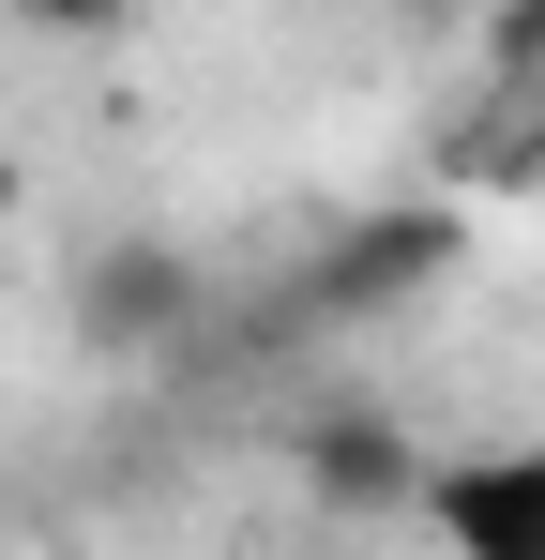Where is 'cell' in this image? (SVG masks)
Here are the masks:
<instances>
[{"instance_id": "obj_1", "label": "cell", "mask_w": 545, "mask_h": 560, "mask_svg": "<svg viewBox=\"0 0 545 560\" xmlns=\"http://www.w3.org/2000/svg\"><path fill=\"white\" fill-rule=\"evenodd\" d=\"M425 530H440V560H545V424L485 440V455H440L425 469Z\"/></svg>"}, {"instance_id": "obj_2", "label": "cell", "mask_w": 545, "mask_h": 560, "mask_svg": "<svg viewBox=\"0 0 545 560\" xmlns=\"http://www.w3.org/2000/svg\"><path fill=\"white\" fill-rule=\"evenodd\" d=\"M15 15H31V31H106L121 0H15Z\"/></svg>"}]
</instances>
